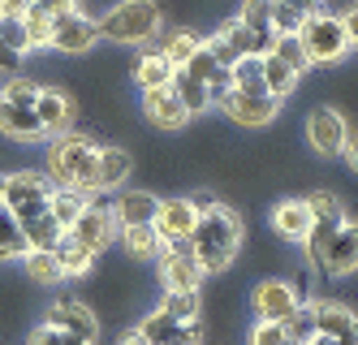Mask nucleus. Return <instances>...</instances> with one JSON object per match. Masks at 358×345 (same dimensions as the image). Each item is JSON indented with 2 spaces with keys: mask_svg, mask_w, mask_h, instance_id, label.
I'll list each match as a JSON object with an SVG mask.
<instances>
[{
  "mask_svg": "<svg viewBox=\"0 0 358 345\" xmlns=\"http://www.w3.org/2000/svg\"><path fill=\"white\" fill-rule=\"evenodd\" d=\"M298 307H302V298H298L294 281H285V276H264V281H255V289H250V311H255V320L289 324V315H294Z\"/></svg>",
  "mask_w": 358,
  "mask_h": 345,
  "instance_id": "6e6552de",
  "label": "nucleus"
},
{
  "mask_svg": "<svg viewBox=\"0 0 358 345\" xmlns=\"http://www.w3.org/2000/svg\"><path fill=\"white\" fill-rule=\"evenodd\" d=\"M87 195H78V190H57V185H52V199H48V211H52V220L69 233L73 229V220H78L83 216V211H87Z\"/></svg>",
  "mask_w": 358,
  "mask_h": 345,
  "instance_id": "2f4dec72",
  "label": "nucleus"
},
{
  "mask_svg": "<svg viewBox=\"0 0 358 345\" xmlns=\"http://www.w3.org/2000/svg\"><path fill=\"white\" fill-rule=\"evenodd\" d=\"M216 39H224V48L234 52L238 61H242V57H268V52H272V48H268L259 35H255L250 26H242L238 17H234V22H224L220 31H216Z\"/></svg>",
  "mask_w": 358,
  "mask_h": 345,
  "instance_id": "5701e85b",
  "label": "nucleus"
},
{
  "mask_svg": "<svg viewBox=\"0 0 358 345\" xmlns=\"http://www.w3.org/2000/svg\"><path fill=\"white\" fill-rule=\"evenodd\" d=\"M156 311H164L173 324H194V320H203V298L199 294H173V289H164V298L156 302Z\"/></svg>",
  "mask_w": 358,
  "mask_h": 345,
  "instance_id": "473e14b6",
  "label": "nucleus"
},
{
  "mask_svg": "<svg viewBox=\"0 0 358 345\" xmlns=\"http://www.w3.org/2000/svg\"><path fill=\"white\" fill-rule=\"evenodd\" d=\"M22 272H27V281H35L43 289H57L65 281V272H61V263H57L52 251H31L27 259H22Z\"/></svg>",
  "mask_w": 358,
  "mask_h": 345,
  "instance_id": "c85d7f7f",
  "label": "nucleus"
},
{
  "mask_svg": "<svg viewBox=\"0 0 358 345\" xmlns=\"http://www.w3.org/2000/svg\"><path fill=\"white\" fill-rule=\"evenodd\" d=\"M156 268H160L164 289H173V294H199L203 281H208V276H203V268H199V259H194V246L190 242H169V246H160Z\"/></svg>",
  "mask_w": 358,
  "mask_h": 345,
  "instance_id": "39448f33",
  "label": "nucleus"
},
{
  "mask_svg": "<svg viewBox=\"0 0 358 345\" xmlns=\"http://www.w3.org/2000/svg\"><path fill=\"white\" fill-rule=\"evenodd\" d=\"M294 87H298V73L280 61V57H272V52H268V57H264V91L280 104V99L294 95Z\"/></svg>",
  "mask_w": 358,
  "mask_h": 345,
  "instance_id": "c756f323",
  "label": "nucleus"
},
{
  "mask_svg": "<svg viewBox=\"0 0 358 345\" xmlns=\"http://www.w3.org/2000/svg\"><path fill=\"white\" fill-rule=\"evenodd\" d=\"M169 87H173V95H177V99H182V108H186L190 117H199V113H208V108H212L208 83H199V78H190L186 69H177Z\"/></svg>",
  "mask_w": 358,
  "mask_h": 345,
  "instance_id": "cd10ccee",
  "label": "nucleus"
},
{
  "mask_svg": "<svg viewBox=\"0 0 358 345\" xmlns=\"http://www.w3.org/2000/svg\"><path fill=\"white\" fill-rule=\"evenodd\" d=\"M298 39L306 48V57H311V65H337V61L350 57V48H354L350 35H345V26H341V17L337 13H315V9L306 13Z\"/></svg>",
  "mask_w": 358,
  "mask_h": 345,
  "instance_id": "20e7f679",
  "label": "nucleus"
},
{
  "mask_svg": "<svg viewBox=\"0 0 358 345\" xmlns=\"http://www.w3.org/2000/svg\"><path fill=\"white\" fill-rule=\"evenodd\" d=\"M294 345H298V341H294Z\"/></svg>",
  "mask_w": 358,
  "mask_h": 345,
  "instance_id": "4d7b16f0",
  "label": "nucleus"
},
{
  "mask_svg": "<svg viewBox=\"0 0 358 345\" xmlns=\"http://www.w3.org/2000/svg\"><path fill=\"white\" fill-rule=\"evenodd\" d=\"M306 345H337V341H328V337H320V332H315V337L306 341Z\"/></svg>",
  "mask_w": 358,
  "mask_h": 345,
  "instance_id": "603ef678",
  "label": "nucleus"
},
{
  "mask_svg": "<svg viewBox=\"0 0 358 345\" xmlns=\"http://www.w3.org/2000/svg\"><path fill=\"white\" fill-rule=\"evenodd\" d=\"M0 95H5V99H13V104H22V108H35V99H39V87L31 83V78H9V83L5 87H0Z\"/></svg>",
  "mask_w": 358,
  "mask_h": 345,
  "instance_id": "79ce46f5",
  "label": "nucleus"
},
{
  "mask_svg": "<svg viewBox=\"0 0 358 345\" xmlns=\"http://www.w3.org/2000/svg\"><path fill=\"white\" fill-rule=\"evenodd\" d=\"M341 155H345V164H350V173L358 177V134H350V143H345V151H341Z\"/></svg>",
  "mask_w": 358,
  "mask_h": 345,
  "instance_id": "09e8293b",
  "label": "nucleus"
},
{
  "mask_svg": "<svg viewBox=\"0 0 358 345\" xmlns=\"http://www.w3.org/2000/svg\"><path fill=\"white\" fill-rule=\"evenodd\" d=\"M306 13H311V9L298 5V0H276V5H272V31L276 35H298Z\"/></svg>",
  "mask_w": 358,
  "mask_h": 345,
  "instance_id": "4c0bfd02",
  "label": "nucleus"
},
{
  "mask_svg": "<svg viewBox=\"0 0 358 345\" xmlns=\"http://www.w3.org/2000/svg\"><path fill=\"white\" fill-rule=\"evenodd\" d=\"M99 43V22L87 17L83 9H69L61 17H52V35H48V48L65 52V57H83Z\"/></svg>",
  "mask_w": 358,
  "mask_h": 345,
  "instance_id": "1a4fd4ad",
  "label": "nucleus"
},
{
  "mask_svg": "<svg viewBox=\"0 0 358 345\" xmlns=\"http://www.w3.org/2000/svg\"><path fill=\"white\" fill-rule=\"evenodd\" d=\"M52 255H57V263H61L65 281H83V276H91V272H95V263H99V259H95V255H91L83 242H73L69 233L61 237V246H57Z\"/></svg>",
  "mask_w": 358,
  "mask_h": 345,
  "instance_id": "b1692460",
  "label": "nucleus"
},
{
  "mask_svg": "<svg viewBox=\"0 0 358 345\" xmlns=\"http://www.w3.org/2000/svg\"><path fill=\"white\" fill-rule=\"evenodd\" d=\"M117 233H121V229H117L113 207H108V203H99V199H91V203H87V211H83V216L73 220V229H69L73 242H83L95 259L117 242Z\"/></svg>",
  "mask_w": 358,
  "mask_h": 345,
  "instance_id": "9d476101",
  "label": "nucleus"
},
{
  "mask_svg": "<svg viewBox=\"0 0 358 345\" xmlns=\"http://www.w3.org/2000/svg\"><path fill=\"white\" fill-rule=\"evenodd\" d=\"M117 345H147V341H143V337H138V328H130V332H125V337H121V341H117Z\"/></svg>",
  "mask_w": 358,
  "mask_h": 345,
  "instance_id": "3c124183",
  "label": "nucleus"
},
{
  "mask_svg": "<svg viewBox=\"0 0 358 345\" xmlns=\"http://www.w3.org/2000/svg\"><path fill=\"white\" fill-rule=\"evenodd\" d=\"M199 225V211L190 199H160V211H156V220H151V229L160 233V242H190V233Z\"/></svg>",
  "mask_w": 358,
  "mask_h": 345,
  "instance_id": "dca6fc26",
  "label": "nucleus"
},
{
  "mask_svg": "<svg viewBox=\"0 0 358 345\" xmlns=\"http://www.w3.org/2000/svg\"><path fill=\"white\" fill-rule=\"evenodd\" d=\"M229 78H234V91L268 95V91H264V57H242L234 69H229Z\"/></svg>",
  "mask_w": 358,
  "mask_h": 345,
  "instance_id": "c9c22d12",
  "label": "nucleus"
},
{
  "mask_svg": "<svg viewBox=\"0 0 358 345\" xmlns=\"http://www.w3.org/2000/svg\"><path fill=\"white\" fill-rule=\"evenodd\" d=\"M31 5H39L48 17H61V13H69V9H78V0H31Z\"/></svg>",
  "mask_w": 358,
  "mask_h": 345,
  "instance_id": "49530a36",
  "label": "nucleus"
},
{
  "mask_svg": "<svg viewBox=\"0 0 358 345\" xmlns=\"http://www.w3.org/2000/svg\"><path fill=\"white\" fill-rule=\"evenodd\" d=\"M160 5L156 0H121L99 17V39L113 43H147L160 35Z\"/></svg>",
  "mask_w": 358,
  "mask_h": 345,
  "instance_id": "7ed1b4c3",
  "label": "nucleus"
},
{
  "mask_svg": "<svg viewBox=\"0 0 358 345\" xmlns=\"http://www.w3.org/2000/svg\"><path fill=\"white\" fill-rule=\"evenodd\" d=\"M57 345H87V341H78V337H65V332H61V341H57Z\"/></svg>",
  "mask_w": 358,
  "mask_h": 345,
  "instance_id": "864d4df0",
  "label": "nucleus"
},
{
  "mask_svg": "<svg viewBox=\"0 0 358 345\" xmlns=\"http://www.w3.org/2000/svg\"><path fill=\"white\" fill-rule=\"evenodd\" d=\"M190 246H194V259H199V268L203 276H220L234 268V259L242 251V220H238V211L234 207H208V211H199V225L190 233Z\"/></svg>",
  "mask_w": 358,
  "mask_h": 345,
  "instance_id": "f03ea898",
  "label": "nucleus"
},
{
  "mask_svg": "<svg viewBox=\"0 0 358 345\" xmlns=\"http://www.w3.org/2000/svg\"><path fill=\"white\" fill-rule=\"evenodd\" d=\"M0 203H5V173H0Z\"/></svg>",
  "mask_w": 358,
  "mask_h": 345,
  "instance_id": "5fc2aeb1",
  "label": "nucleus"
},
{
  "mask_svg": "<svg viewBox=\"0 0 358 345\" xmlns=\"http://www.w3.org/2000/svg\"><path fill=\"white\" fill-rule=\"evenodd\" d=\"M17 22H22V35H27V57H31V52H48V35H52V17H48L39 5H31V9L22 13Z\"/></svg>",
  "mask_w": 358,
  "mask_h": 345,
  "instance_id": "72a5a7b5",
  "label": "nucleus"
},
{
  "mask_svg": "<svg viewBox=\"0 0 358 345\" xmlns=\"http://www.w3.org/2000/svg\"><path fill=\"white\" fill-rule=\"evenodd\" d=\"M272 5H276V0H242V9H238V22L250 26V31L259 35L268 48L276 43V31H272Z\"/></svg>",
  "mask_w": 358,
  "mask_h": 345,
  "instance_id": "7c9ffc66",
  "label": "nucleus"
},
{
  "mask_svg": "<svg viewBox=\"0 0 358 345\" xmlns=\"http://www.w3.org/2000/svg\"><path fill=\"white\" fill-rule=\"evenodd\" d=\"M31 9V0H0V22H17Z\"/></svg>",
  "mask_w": 358,
  "mask_h": 345,
  "instance_id": "de8ad7c7",
  "label": "nucleus"
},
{
  "mask_svg": "<svg viewBox=\"0 0 358 345\" xmlns=\"http://www.w3.org/2000/svg\"><path fill=\"white\" fill-rule=\"evenodd\" d=\"M341 26H345V35H350V43H358V5L341 17Z\"/></svg>",
  "mask_w": 358,
  "mask_h": 345,
  "instance_id": "8fccbe9b",
  "label": "nucleus"
},
{
  "mask_svg": "<svg viewBox=\"0 0 358 345\" xmlns=\"http://www.w3.org/2000/svg\"><path fill=\"white\" fill-rule=\"evenodd\" d=\"M134 328H138V337L147 345H203V337H208L203 320H194V324H173L164 311H147Z\"/></svg>",
  "mask_w": 358,
  "mask_h": 345,
  "instance_id": "9b49d317",
  "label": "nucleus"
},
{
  "mask_svg": "<svg viewBox=\"0 0 358 345\" xmlns=\"http://www.w3.org/2000/svg\"><path fill=\"white\" fill-rule=\"evenodd\" d=\"M272 57H280L298 78L311 69V57H306V48H302V39L298 35H276V43H272Z\"/></svg>",
  "mask_w": 358,
  "mask_h": 345,
  "instance_id": "58836bf2",
  "label": "nucleus"
},
{
  "mask_svg": "<svg viewBox=\"0 0 358 345\" xmlns=\"http://www.w3.org/2000/svg\"><path fill=\"white\" fill-rule=\"evenodd\" d=\"M298 5H306V9H311V5H315V0H298Z\"/></svg>",
  "mask_w": 358,
  "mask_h": 345,
  "instance_id": "6e6d98bb",
  "label": "nucleus"
},
{
  "mask_svg": "<svg viewBox=\"0 0 358 345\" xmlns=\"http://www.w3.org/2000/svg\"><path fill=\"white\" fill-rule=\"evenodd\" d=\"M113 207V216H117V229H134V225H151L156 220V211H160V199L151 195V190H121Z\"/></svg>",
  "mask_w": 358,
  "mask_h": 345,
  "instance_id": "aec40b11",
  "label": "nucleus"
},
{
  "mask_svg": "<svg viewBox=\"0 0 358 345\" xmlns=\"http://www.w3.org/2000/svg\"><path fill=\"white\" fill-rule=\"evenodd\" d=\"M73 99L61 91V87H39V99H35V117H39V129L43 139H61L73 129Z\"/></svg>",
  "mask_w": 358,
  "mask_h": 345,
  "instance_id": "4468645a",
  "label": "nucleus"
},
{
  "mask_svg": "<svg viewBox=\"0 0 358 345\" xmlns=\"http://www.w3.org/2000/svg\"><path fill=\"white\" fill-rule=\"evenodd\" d=\"M95 164H99V143L87 134H61L48 139V160H43V177L57 185V190H78L87 199L99 195L95 181Z\"/></svg>",
  "mask_w": 358,
  "mask_h": 345,
  "instance_id": "f257e3e1",
  "label": "nucleus"
},
{
  "mask_svg": "<svg viewBox=\"0 0 358 345\" xmlns=\"http://www.w3.org/2000/svg\"><path fill=\"white\" fill-rule=\"evenodd\" d=\"M0 134L13 139V143H39L43 129H39L35 108H22V104H13V99L0 95Z\"/></svg>",
  "mask_w": 358,
  "mask_h": 345,
  "instance_id": "412c9836",
  "label": "nucleus"
},
{
  "mask_svg": "<svg viewBox=\"0 0 358 345\" xmlns=\"http://www.w3.org/2000/svg\"><path fill=\"white\" fill-rule=\"evenodd\" d=\"M117 237H121V246L130 251L134 259H156V255H160V246H164V242H160V233L151 229V225H134V229H121Z\"/></svg>",
  "mask_w": 358,
  "mask_h": 345,
  "instance_id": "f704fd0d",
  "label": "nucleus"
},
{
  "mask_svg": "<svg viewBox=\"0 0 358 345\" xmlns=\"http://www.w3.org/2000/svg\"><path fill=\"white\" fill-rule=\"evenodd\" d=\"M216 108H224V117L234 125H246V129H259V125H272L280 104L272 95H246V91H229Z\"/></svg>",
  "mask_w": 358,
  "mask_h": 345,
  "instance_id": "ddd939ff",
  "label": "nucleus"
},
{
  "mask_svg": "<svg viewBox=\"0 0 358 345\" xmlns=\"http://www.w3.org/2000/svg\"><path fill=\"white\" fill-rule=\"evenodd\" d=\"M22 61H27V57H22V52L5 39V35H0V73H9V78H17L22 73Z\"/></svg>",
  "mask_w": 358,
  "mask_h": 345,
  "instance_id": "a18cd8bd",
  "label": "nucleus"
},
{
  "mask_svg": "<svg viewBox=\"0 0 358 345\" xmlns=\"http://www.w3.org/2000/svg\"><path fill=\"white\" fill-rule=\"evenodd\" d=\"M43 324L57 328V332H65V337H78L87 345H95L99 332H104V320H99L95 307L83 302V298H57L52 307L43 311Z\"/></svg>",
  "mask_w": 358,
  "mask_h": 345,
  "instance_id": "0eeeda50",
  "label": "nucleus"
},
{
  "mask_svg": "<svg viewBox=\"0 0 358 345\" xmlns=\"http://www.w3.org/2000/svg\"><path fill=\"white\" fill-rule=\"evenodd\" d=\"M22 233H27V246L31 251H57L61 246V237H65V229L52 220V211H39V216H31V220H22Z\"/></svg>",
  "mask_w": 358,
  "mask_h": 345,
  "instance_id": "bb28decb",
  "label": "nucleus"
},
{
  "mask_svg": "<svg viewBox=\"0 0 358 345\" xmlns=\"http://www.w3.org/2000/svg\"><path fill=\"white\" fill-rule=\"evenodd\" d=\"M306 207H311V220H345V203L337 195L315 190V195H306Z\"/></svg>",
  "mask_w": 358,
  "mask_h": 345,
  "instance_id": "a19ab883",
  "label": "nucleus"
},
{
  "mask_svg": "<svg viewBox=\"0 0 358 345\" xmlns=\"http://www.w3.org/2000/svg\"><path fill=\"white\" fill-rule=\"evenodd\" d=\"M48 199H52V181H48L43 173L35 169H22V173H5V203L17 220H31L39 216V211L48 207Z\"/></svg>",
  "mask_w": 358,
  "mask_h": 345,
  "instance_id": "423d86ee",
  "label": "nucleus"
},
{
  "mask_svg": "<svg viewBox=\"0 0 358 345\" xmlns=\"http://www.w3.org/2000/svg\"><path fill=\"white\" fill-rule=\"evenodd\" d=\"M306 143H311L324 160H332V155H341L345 143H350V125L337 108H315L311 117H306Z\"/></svg>",
  "mask_w": 358,
  "mask_h": 345,
  "instance_id": "f8f14e48",
  "label": "nucleus"
},
{
  "mask_svg": "<svg viewBox=\"0 0 358 345\" xmlns=\"http://www.w3.org/2000/svg\"><path fill=\"white\" fill-rule=\"evenodd\" d=\"M134 173V155L125 147H99V164H95V181H99V195L121 190L125 177Z\"/></svg>",
  "mask_w": 358,
  "mask_h": 345,
  "instance_id": "4be33fe9",
  "label": "nucleus"
},
{
  "mask_svg": "<svg viewBox=\"0 0 358 345\" xmlns=\"http://www.w3.org/2000/svg\"><path fill=\"white\" fill-rule=\"evenodd\" d=\"M289 341H298V345H306V341H311L315 337V315H311V302H302L294 315H289Z\"/></svg>",
  "mask_w": 358,
  "mask_h": 345,
  "instance_id": "37998d69",
  "label": "nucleus"
},
{
  "mask_svg": "<svg viewBox=\"0 0 358 345\" xmlns=\"http://www.w3.org/2000/svg\"><path fill=\"white\" fill-rule=\"evenodd\" d=\"M143 117L156 125V129H182L190 121V113L182 108V99L173 95V87H160V91H143Z\"/></svg>",
  "mask_w": 358,
  "mask_h": 345,
  "instance_id": "6ab92c4d",
  "label": "nucleus"
},
{
  "mask_svg": "<svg viewBox=\"0 0 358 345\" xmlns=\"http://www.w3.org/2000/svg\"><path fill=\"white\" fill-rule=\"evenodd\" d=\"M199 48H203V39H199L194 31H173V35L164 39V48H160V52H164V61H169L173 69H186V61L194 57Z\"/></svg>",
  "mask_w": 358,
  "mask_h": 345,
  "instance_id": "e433bc0d",
  "label": "nucleus"
},
{
  "mask_svg": "<svg viewBox=\"0 0 358 345\" xmlns=\"http://www.w3.org/2000/svg\"><path fill=\"white\" fill-rule=\"evenodd\" d=\"M315 315V332L337 341V345H358V311H350L345 302H311Z\"/></svg>",
  "mask_w": 358,
  "mask_h": 345,
  "instance_id": "2eb2a0df",
  "label": "nucleus"
},
{
  "mask_svg": "<svg viewBox=\"0 0 358 345\" xmlns=\"http://www.w3.org/2000/svg\"><path fill=\"white\" fill-rule=\"evenodd\" d=\"M186 73H190V78H199V83H212V78L220 73V65H216V57H212V48H208V43H203L194 57L186 61Z\"/></svg>",
  "mask_w": 358,
  "mask_h": 345,
  "instance_id": "c03bdc74",
  "label": "nucleus"
},
{
  "mask_svg": "<svg viewBox=\"0 0 358 345\" xmlns=\"http://www.w3.org/2000/svg\"><path fill=\"white\" fill-rule=\"evenodd\" d=\"M27 255L31 246H27V233H22V220L9 207H0V263H22Z\"/></svg>",
  "mask_w": 358,
  "mask_h": 345,
  "instance_id": "393cba45",
  "label": "nucleus"
},
{
  "mask_svg": "<svg viewBox=\"0 0 358 345\" xmlns=\"http://www.w3.org/2000/svg\"><path fill=\"white\" fill-rule=\"evenodd\" d=\"M311 207H306V199H280L272 207V233L280 237V242H306V233H311Z\"/></svg>",
  "mask_w": 358,
  "mask_h": 345,
  "instance_id": "a211bd4d",
  "label": "nucleus"
},
{
  "mask_svg": "<svg viewBox=\"0 0 358 345\" xmlns=\"http://www.w3.org/2000/svg\"><path fill=\"white\" fill-rule=\"evenodd\" d=\"M173 73L177 69L164 61V52H143L138 65H134V83H138V91H160L173 83Z\"/></svg>",
  "mask_w": 358,
  "mask_h": 345,
  "instance_id": "a878e982",
  "label": "nucleus"
},
{
  "mask_svg": "<svg viewBox=\"0 0 358 345\" xmlns=\"http://www.w3.org/2000/svg\"><path fill=\"white\" fill-rule=\"evenodd\" d=\"M320 272H328V276H354L358 272V225L345 220L328 237V246L320 255Z\"/></svg>",
  "mask_w": 358,
  "mask_h": 345,
  "instance_id": "f3484780",
  "label": "nucleus"
},
{
  "mask_svg": "<svg viewBox=\"0 0 358 345\" xmlns=\"http://www.w3.org/2000/svg\"><path fill=\"white\" fill-rule=\"evenodd\" d=\"M246 345H294L285 324H272V320H255L246 328Z\"/></svg>",
  "mask_w": 358,
  "mask_h": 345,
  "instance_id": "ea45409f",
  "label": "nucleus"
}]
</instances>
